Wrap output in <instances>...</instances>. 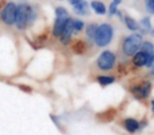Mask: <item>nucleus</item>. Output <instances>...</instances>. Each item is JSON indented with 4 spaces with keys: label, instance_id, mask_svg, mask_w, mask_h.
I'll return each mask as SVG.
<instances>
[{
    "label": "nucleus",
    "instance_id": "obj_1",
    "mask_svg": "<svg viewBox=\"0 0 154 135\" xmlns=\"http://www.w3.org/2000/svg\"><path fill=\"white\" fill-rule=\"evenodd\" d=\"M36 19V13L30 5L21 3L17 5L16 12V26L19 30H24L29 24H32Z\"/></svg>",
    "mask_w": 154,
    "mask_h": 135
},
{
    "label": "nucleus",
    "instance_id": "obj_2",
    "mask_svg": "<svg viewBox=\"0 0 154 135\" xmlns=\"http://www.w3.org/2000/svg\"><path fill=\"white\" fill-rule=\"evenodd\" d=\"M130 93L135 99L143 101L148 99L152 92V84L149 80H140L136 84H132L129 88Z\"/></svg>",
    "mask_w": 154,
    "mask_h": 135
},
{
    "label": "nucleus",
    "instance_id": "obj_3",
    "mask_svg": "<svg viewBox=\"0 0 154 135\" xmlns=\"http://www.w3.org/2000/svg\"><path fill=\"white\" fill-rule=\"evenodd\" d=\"M113 38V28L109 23H103L98 26L96 34L94 36V42L96 45L103 48L108 45Z\"/></svg>",
    "mask_w": 154,
    "mask_h": 135
},
{
    "label": "nucleus",
    "instance_id": "obj_4",
    "mask_svg": "<svg viewBox=\"0 0 154 135\" xmlns=\"http://www.w3.org/2000/svg\"><path fill=\"white\" fill-rule=\"evenodd\" d=\"M143 42V36L140 34L130 35L125 39L122 44V52L126 56H134L140 50Z\"/></svg>",
    "mask_w": 154,
    "mask_h": 135
},
{
    "label": "nucleus",
    "instance_id": "obj_5",
    "mask_svg": "<svg viewBox=\"0 0 154 135\" xmlns=\"http://www.w3.org/2000/svg\"><path fill=\"white\" fill-rule=\"evenodd\" d=\"M116 62V56L113 52L111 51H103L100 55L98 56L96 61V66L98 70L103 72H108L113 70Z\"/></svg>",
    "mask_w": 154,
    "mask_h": 135
},
{
    "label": "nucleus",
    "instance_id": "obj_6",
    "mask_svg": "<svg viewBox=\"0 0 154 135\" xmlns=\"http://www.w3.org/2000/svg\"><path fill=\"white\" fill-rule=\"evenodd\" d=\"M55 14H56V19L53 26V35L55 37H59L61 35L62 31H63V28L66 26V21H68V19L70 17H69L68 11L62 7L56 8Z\"/></svg>",
    "mask_w": 154,
    "mask_h": 135
},
{
    "label": "nucleus",
    "instance_id": "obj_7",
    "mask_svg": "<svg viewBox=\"0 0 154 135\" xmlns=\"http://www.w3.org/2000/svg\"><path fill=\"white\" fill-rule=\"evenodd\" d=\"M119 126L122 129H124L127 133L133 135L135 133L139 132L143 128L140 120H137L134 117H125L119 120Z\"/></svg>",
    "mask_w": 154,
    "mask_h": 135
},
{
    "label": "nucleus",
    "instance_id": "obj_8",
    "mask_svg": "<svg viewBox=\"0 0 154 135\" xmlns=\"http://www.w3.org/2000/svg\"><path fill=\"white\" fill-rule=\"evenodd\" d=\"M16 12H17V5L14 2H9L5 5L2 9L0 18L8 26H13L16 21Z\"/></svg>",
    "mask_w": 154,
    "mask_h": 135
},
{
    "label": "nucleus",
    "instance_id": "obj_9",
    "mask_svg": "<svg viewBox=\"0 0 154 135\" xmlns=\"http://www.w3.org/2000/svg\"><path fill=\"white\" fill-rule=\"evenodd\" d=\"M117 116V110L115 108H109V109L101 111L96 114V120L101 124H108V122L113 121Z\"/></svg>",
    "mask_w": 154,
    "mask_h": 135
},
{
    "label": "nucleus",
    "instance_id": "obj_10",
    "mask_svg": "<svg viewBox=\"0 0 154 135\" xmlns=\"http://www.w3.org/2000/svg\"><path fill=\"white\" fill-rule=\"evenodd\" d=\"M141 52L146 54L147 56V62H146V66L147 68H151L154 63V45L152 44L150 41H145L143 42L140 48Z\"/></svg>",
    "mask_w": 154,
    "mask_h": 135
},
{
    "label": "nucleus",
    "instance_id": "obj_11",
    "mask_svg": "<svg viewBox=\"0 0 154 135\" xmlns=\"http://www.w3.org/2000/svg\"><path fill=\"white\" fill-rule=\"evenodd\" d=\"M74 33V26H73V19L69 18L68 21H66V26L63 28L61 35H60V41H61L63 44H69L71 41V37L72 34Z\"/></svg>",
    "mask_w": 154,
    "mask_h": 135
},
{
    "label": "nucleus",
    "instance_id": "obj_12",
    "mask_svg": "<svg viewBox=\"0 0 154 135\" xmlns=\"http://www.w3.org/2000/svg\"><path fill=\"white\" fill-rule=\"evenodd\" d=\"M132 62L136 68H141V66H146V62H147V56L143 52L138 51L134 56H133Z\"/></svg>",
    "mask_w": 154,
    "mask_h": 135
},
{
    "label": "nucleus",
    "instance_id": "obj_13",
    "mask_svg": "<svg viewBox=\"0 0 154 135\" xmlns=\"http://www.w3.org/2000/svg\"><path fill=\"white\" fill-rule=\"evenodd\" d=\"M73 12L78 16H85L89 14V3L87 1H82L78 5H74L73 8Z\"/></svg>",
    "mask_w": 154,
    "mask_h": 135
},
{
    "label": "nucleus",
    "instance_id": "obj_14",
    "mask_svg": "<svg viewBox=\"0 0 154 135\" xmlns=\"http://www.w3.org/2000/svg\"><path fill=\"white\" fill-rule=\"evenodd\" d=\"M139 34H148L151 32V20L149 17H145L138 22Z\"/></svg>",
    "mask_w": 154,
    "mask_h": 135
},
{
    "label": "nucleus",
    "instance_id": "obj_15",
    "mask_svg": "<svg viewBox=\"0 0 154 135\" xmlns=\"http://www.w3.org/2000/svg\"><path fill=\"white\" fill-rule=\"evenodd\" d=\"M97 82H98L100 86L106 87V86H110L115 81V77L113 75H98L96 78Z\"/></svg>",
    "mask_w": 154,
    "mask_h": 135
},
{
    "label": "nucleus",
    "instance_id": "obj_16",
    "mask_svg": "<svg viewBox=\"0 0 154 135\" xmlns=\"http://www.w3.org/2000/svg\"><path fill=\"white\" fill-rule=\"evenodd\" d=\"M91 8H92L93 11L96 14H98V15H105V14L107 13L106 5H103V2H100V1H96V0L92 1V2H91Z\"/></svg>",
    "mask_w": 154,
    "mask_h": 135
},
{
    "label": "nucleus",
    "instance_id": "obj_17",
    "mask_svg": "<svg viewBox=\"0 0 154 135\" xmlns=\"http://www.w3.org/2000/svg\"><path fill=\"white\" fill-rule=\"evenodd\" d=\"M72 50L76 54H82V53H85V52H86L87 44L85 43V41L77 40V41H75V42L72 44Z\"/></svg>",
    "mask_w": 154,
    "mask_h": 135
},
{
    "label": "nucleus",
    "instance_id": "obj_18",
    "mask_svg": "<svg viewBox=\"0 0 154 135\" xmlns=\"http://www.w3.org/2000/svg\"><path fill=\"white\" fill-rule=\"evenodd\" d=\"M125 23H126L127 28L130 31L138 30V23H137L132 17H130V16H126V17H125Z\"/></svg>",
    "mask_w": 154,
    "mask_h": 135
},
{
    "label": "nucleus",
    "instance_id": "obj_19",
    "mask_svg": "<svg viewBox=\"0 0 154 135\" xmlns=\"http://www.w3.org/2000/svg\"><path fill=\"white\" fill-rule=\"evenodd\" d=\"M97 28H98V26L95 23H90L87 26V36H88V38L94 40V36H95V34H96Z\"/></svg>",
    "mask_w": 154,
    "mask_h": 135
},
{
    "label": "nucleus",
    "instance_id": "obj_20",
    "mask_svg": "<svg viewBox=\"0 0 154 135\" xmlns=\"http://www.w3.org/2000/svg\"><path fill=\"white\" fill-rule=\"evenodd\" d=\"M73 26H74V31L80 32V31H82V29L85 28V23L82 20L75 19V20H73Z\"/></svg>",
    "mask_w": 154,
    "mask_h": 135
},
{
    "label": "nucleus",
    "instance_id": "obj_21",
    "mask_svg": "<svg viewBox=\"0 0 154 135\" xmlns=\"http://www.w3.org/2000/svg\"><path fill=\"white\" fill-rule=\"evenodd\" d=\"M145 7L150 14H154V0H145Z\"/></svg>",
    "mask_w": 154,
    "mask_h": 135
},
{
    "label": "nucleus",
    "instance_id": "obj_22",
    "mask_svg": "<svg viewBox=\"0 0 154 135\" xmlns=\"http://www.w3.org/2000/svg\"><path fill=\"white\" fill-rule=\"evenodd\" d=\"M117 13V5L114 2H112L110 5V8H109V15L110 16H113Z\"/></svg>",
    "mask_w": 154,
    "mask_h": 135
},
{
    "label": "nucleus",
    "instance_id": "obj_23",
    "mask_svg": "<svg viewBox=\"0 0 154 135\" xmlns=\"http://www.w3.org/2000/svg\"><path fill=\"white\" fill-rule=\"evenodd\" d=\"M82 1H84V0H69V2H70V5H72L73 7L76 5H78V3H80Z\"/></svg>",
    "mask_w": 154,
    "mask_h": 135
},
{
    "label": "nucleus",
    "instance_id": "obj_24",
    "mask_svg": "<svg viewBox=\"0 0 154 135\" xmlns=\"http://www.w3.org/2000/svg\"><path fill=\"white\" fill-rule=\"evenodd\" d=\"M151 110H152V113L154 114V99L151 100Z\"/></svg>",
    "mask_w": 154,
    "mask_h": 135
},
{
    "label": "nucleus",
    "instance_id": "obj_25",
    "mask_svg": "<svg viewBox=\"0 0 154 135\" xmlns=\"http://www.w3.org/2000/svg\"><path fill=\"white\" fill-rule=\"evenodd\" d=\"M113 2L116 5H119V3H122V0H113Z\"/></svg>",
    "mask_w": 154,
    "mask_h": 135
},
{
    "label": "nucleus",
    "instance_id": "obj_26",
    "mask_svg": "<svg viewBox=\"0 0 154 135\" xmlns=\"http://www.w3.org/2000/svg\"><path fill=\"white\" fill-rule=\"evenodd\" d=\"M151 34H152V36L154 37V30H151Z\"/></svg>",
    "mask_w": 154,
    "mask_h": 135
},
{
    "label": "nucleus",
    "instance_id": "obj_27",
    "mask_svg": "<svg viewBox=\"0 0 154 135\" xmlns=\"http://www.w3.org/2000/svg\"><path fill=\"white\" fill-rule=\"evenodd\" d=\"M21 1H26V0H21Z\"/></svg>",
    "mask_w": 154,
    "mask_h": 135
},
{
    "label": "nucleus",
    "instance_id": "obj_28",
    "mask_svg": "<svg viewBox=\"0 0 154 135\" xmlns=\"http://www.w3.org/2000/svg\"><path fill=\"white\" fill-rule=\"evenodd\" d=\"M153 66H154V63H153Z\"/></svg>",
    "mask_w": 154,
    "mask_h": 135
},
{
    "label": "nucleus",
    "instance_id": "obj_29",
    "mask_svg": "<svg viewBox=\"0 0 154 135\" xmlns=\"http://www.w3.org/2000/svg\"><path fill=\"white\" fill-rule=\"evenodd\" d=\"M60 1H61V0H60Z\"/></svg>",
    "mask_w": 154,
    "mask_h": 135
}]
</instances>
